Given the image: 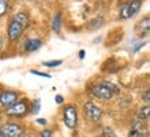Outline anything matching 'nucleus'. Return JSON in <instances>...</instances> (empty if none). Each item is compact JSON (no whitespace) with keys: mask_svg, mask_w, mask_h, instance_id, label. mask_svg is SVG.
I'll return each mask as SVG.
<instances>
[{"mask_svg":"<svg viewBox=\"0 0 150 137\" xmlns=\"http://www.w3.org/2000/svg\"><path fill=\"white\" fill-rule=\"evenodd\" d=\"M24 27H22L20 22L17 21L14 17H11V20L8 21V25H7V37H8V41L10 42H18L21 37L24 35Z\"/></svg>","mask_w":150,"mask_h":137,"instance_id":"6","label":"nucleus"},{"mask_svg":"<svg viewBox=\"0 0 150 137\" xmlns=\"http://www.w3.org/2000/svg\"><path fill=\"white\" fill-rule=\"evenodd\" d=\"M22 132H24V127L20 123L13 122V121L6 122V123H3L0 126V133H3L7 137H20V134Z\"/></svg>","mask_w":150,"mask_h":137,"instance_id":"8","label":"nucleus"},{"mask_svg":"<svg viewBox=\"0 0 150 137\" xmlns=\"http://www.w3.org/2000/svg\"><path fill=\"white\" fill-rule=\"evenodd\" d=\"M31 113V104L27 98L18 99L16 104L6 109V115L11 119H24L27 115Z\"/></svg>","mask_w":150,"mask_h":137,"instance_id":"3","label":"nucleus"},{"mask_svg":"<svg viewBox=\"0 0 150 137\" xmlns=\"http://www.w3.org/2000/svg\"><path fill=\"white\" fill-rule=\"evenodd\" d=\"M21 94L18 91H14V90H3L0 91V108L3 109H7L10 108L13 104H16L17 101L20 99Z\"/></svg>","mask_w":150,"mask_h":137,"instance_id":"7","label":"nucleus"},{"mask_svg":"<svg viewBox=\"0 0 150 137\" xmlns=\"http://www.w3.org/2000/svg\"><path fill=\"white\" fill-rule=\"evenodd\" d=\"M3 48H4V38L0 35V52L3 50Z\"/></svg>","mask_w":150,"mask_h":137,"instance_id":"25","label":"nucleus"},{"mask_svg":"<svg viewBox=\"0 0 150 137\" xmlns=\"http://www.w3.org/2000/svg\"><path fill=\"white\" fill-rule=\"evenodd\" d=\"M40 106H42V102H40V99L36 98L32 101V104H31V113L32 115H36L38 112L40 110Z\"/></svg>","mask_w":150,"mask_h":137,"instance_id":"17","label":"nucleus"},{"mask_svg":"<svg viewBox=\"0 0 150 137\" xmlns=\"http://www.w3.org/2000/svg\"><path fill=\"white\" fill-rule=\"evenodd\" d=\"M43 41L40 38H27L24 41V45H22V49L27 53H31V52H36L42 48Z\"/></svg>","mask_w":150,"mask_h":137,"instance_id":"11","label":"nucleus"},{"mask_svg":"<svg viewBox=\"0 0 150 137\" xmlns=\"http://www.w3.org/2000/svg\"><path fill=\"white\" fill-rule=\"evenodd\" d=\"M13 17H14L17 21L24 27V29H27V28L29 27V24H31V21H29V16H28L27 13H24V11H18V13H16Z\"/></svg>","mask_w":150,"mask_h":137,"instance_id":"14","label":"nucleus"},{"mask_svg":"<svg viewBox=\"0 0 150 137\" xmlns=\"http://www.w3.org/2000/svg\"><path fill=\"white\" fill-rule=\"evenodd\" d=\"M104 25V18L102 16H97V17H93L91 21L88 22V28L91 31H95V29H99Z\"/></svg>","mask_w":150,"mask_h":137,"instance_id":"15","label":"nucleus"},{"mask_svg":"<svg viewBox=\"0 0 150 137\" xmlns=\"http://www.w3.org/2000/svg\"><path fill=\"white\" fill-rule=\"evenodd\" d=\"M142 101H145V105H149V102H150L149 90H145V93H142Z\"/></svg>","mask_w":150,"mask_h":137,"instance_id":"22","label":"nucleus"},{"mask_svg":"<svg viewBox=\"0 0 150 137\" xmlns=\"http://www.w3.org/2000/svg\"><path fill=\"white\" fill-rule=\"evenodd\" d=\"M61 119H63L64 126L68 130H75L78 127V123H79V110H78V106L75 104H67L63 108Z\"/></svg>","mask_w":150,"mask_h":137,"instance_id":"2","label":"nucleus"},{"mask_svg":"<svg viewBox=\"0 0 150 137\" xmlns=\"http://www.w3.org/2000/svg\"><path fill=\"white\" fill-rule=\"evenodd\" d=\"M102 137H118L117 136V133L114 132V129L112 127H110V126H104L102 129Z\"/></svg>","mask_w":150,"mask_h":137,"instance_id":"16","label":"nucleus"},{"mask_svg":"<svg viewBox=\"0 0 150 137\" xmlns=\"http://www.w3.org/2000/svg\"><path fill=\"white\" fill-rule=\"evenodd\" d=\"M54 102H56V104L57 105H63L64 104V97H63V95H56V97H54Z\"/></svg>","mask_w":150,"mask_h":137,"instance_id":"23","label":"nucleus"},{"mask_svg":"<svg viewBox=\"0 0 150 137\" xmlns=\"http://www.w3.org/2000/svg\"><path fill=\"white\" fill-rule=\"evenodd\" d=\"M78 57H79L81 60H82V59L85 57V50H83V49H81V50H79V55H78Z\"/></svg>","mask_w":150,"mask_h":137,"instance_id":"27","label":"nucleus"},{"mask_svg":"<svg viewBox=\"0 0 150 137\" xmlns=\"http://www.w3.org/2000/svg\"><path fill=\"white\" fill-rule=\"evenodd\" d=\"M136 121L139 122H147L150 118V105H143V106H140L139 110L136 112Z\"/></svg>","mask_w":150,"mask_h":137,"instance_id":"13","label":"nucleus"},{"mask_svg":"<svg viewBox=\"0 0 150 137\" xmlns=\"http://www.w3.org/2000/svg\"><path fill=\"white\" fill-rule=\"evenodd\" d=\"M8 13V1L7 0H0V18L4 17Z\"/></svg>","mask_w":150,"mask_h":137,"instance_id":"19","label":"nucleus"},{"mask_svg":"<svg viewBox=\"0 0 150 137\" xmlns=\"http://www.w3.org/2000/svg\"><path fill=\"white\" fill-rule=\"evenodd\" d=\"M147 133H149V127L146 126L145 122L135 121L131 125V129H129L127 137H146Z\"/></svg>","mask_w":150,"mask_h":137,"instance_id":"9","label":"nucleus"},{"mask_svg":"<svg viewBox=\"0 0 150 137\" xmlns=\"http://www.w3.org/2000/svg\"><path fill=\"white\" fill-rule=\"evenodd\" d=\"M31 74H33V76H39V77H45V78H50V74H47V73H43V71H39V70H35V69H32V70L29 71Z\"/></svg>","mask_w":150,"mask_h":137,"instance_id":"20","label":"nucleus"},{"mask_svg":"<svg viewBox=\"0 0 150 137\" xmlns=\"http://www.w3.org/2000/svg\"><path fill=\"white\" fill-rule=\"evenodd\" d=\"M82 110H83V115L88 121H91L92 123H100L103 119L104 112L103 109L93 101H86L82 105Z\"/></svg>","mask_w":150,"mask_h":137,"instance_id":"5","label":"nucleus"},{"mask_svg":"<svg viewBox=\"0 0 150 137\" xmlns=\"http://www.w3.org/2000/svg\"><path fill=\"white\" fill-rule=\"evenodd\" d=\"M0 137H7V136H4V134H3V133H0Z\"/></svg>","mask_w":150,"mask_h":137,"instance_id":"28","label":"nucleus"},{"mask_svg":"<svg viewBox=\"0 0 150 137\" xmlns=\"http://www.w3.org/2000/svg\"><path fill=\"white\" fill-rule=\"evenodd\" d=\"M39 137H54L53 130H50V129H43L42 132L39 133Z\"/></svg>","mask_w":150,"mask_h":137,"instance_id":"21","label":"nucleus"},{"mask_svg":"<svg viewBox=\"0 0 150 137\" xmlns=\"http://www.w3.org/2000/svg\"><path fill=\"white\" fill-rule=\"evenodd\" d=\"M36 123H38V125H42V126H46V125H47V121H46V119H40V118H39V119H36Z\"/></svg>","mask_w":150,"mask_h":137,"instance_id":"24","label":"nucleus"},{"mask_svg":"<svg viewBox=\"0 0 150 137\" xmlns=\"http://www.w3.org/2000/svg\"><path fill=\"white\" fill-rule=\"evenodd\" d=\"M60 65H63V60L61 59H56V60H46V62H42V66L45 67H57Z\"/></svg>","mask_w":150,"mask_h":137,"instance_id":"18","label":"nucleus"},{"mask_svg":"<svg viewBox=\"0 0 150 137\" xmlns=\"http://www.w3.org/2000/svg\"><path fill=\"white\" fill-rule=\"evenodd\" d=\"M88 91L91 94V97L99 101H111L112 98H115L117 95H120L121 90L117 84H114L107 80H100L91 84Z\"/></svg>","mask_w":150,"mask_h":137,"instance_id":"1","label":"nucleus"},{"mask_svg":"<svg viewBox=\"0 0 150 137\" xmlns=\"http://www.w3.org/2000/svg\"><path fill=\"white\" fill-rule=\"evenodd\" d=\"M135 32L139 38H146L150 32V18L149 17H145L139 21L136 22L135 25Z\"/></svg>","mask_w":150,"mask_h":137,"instance_id":"10","label":"nucleus"},{"mask_svg":"<svg viewBox=\"0 0 150 137\" xmlns=\"http://www.w3.org/2000/svg\"><path fill=\"white\" fill-rule=\"evenodd\" d=\"M143 0H128L120 6V13H118V18L120 20H128L131 17L136 16L142 9Z\"/></svg>","mask_w":150,"mask_h":137,"instance_id":"4","label":"nucleus"},{"mask_svg":"<svg viewBox=\"0 0 150 137\" xmlns=\"http://www.w3.org/2000/svg\"><path fill=\"white\" fill-rule=\"evenodd\" d=\"M20 137H33L31 133H28V132H22L21 134H20Z\"/></svg>","mask_w":150,"mask_h":137,"instance_id":"26","label":"nucleus"},{"mask_svg":"<svg viewBox=\"0 0 150 137\" xmlns=\"http://www.w3.org/2000/svg\"><path fill=\"white\" fill-rule=\"evenodd\" d=\"M61 27H63V13L56 11L53 16V20H52V31L54 34H60Z\"/></svg>","mask_w":150,"mask_h":137,"instance_id":"12","label":"nucleus"}]
</instances>
